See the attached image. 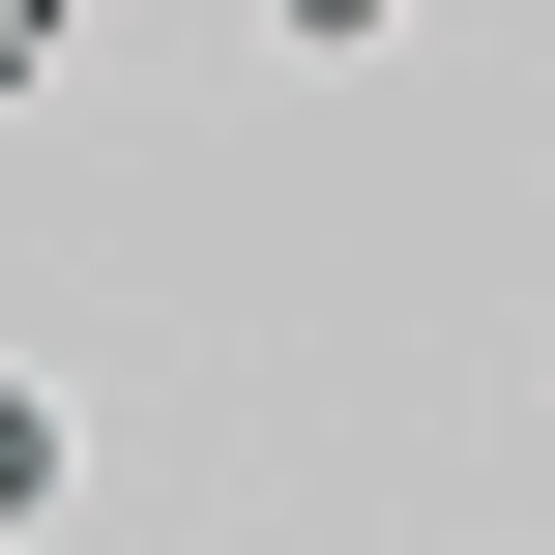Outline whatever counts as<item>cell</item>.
<instances>
[{
  "label": "cell",
  "instance_id": "6da1fadb",
  "mask_svg": "<svg viewBox=\"0 0 555 555\" xmlns=\"http://www.w3.org/2000/svg\"><path fill=\"white\" fill-rule=\"evenodd\" d=\"M59 498H88V410H59V380H29V351H0V555L59 527Z\"/></svg>",
  "mask_w": 555,
  "mask_h": 555
}]
</instances>
